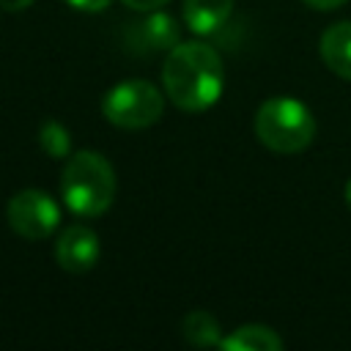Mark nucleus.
I'll list each match as a JSON object with an SVG mask.
<instances>
[{
  "instance_id": "nucleus-11",
  "label": "nucleus",
  "mask_w": 351,
  "mask_h": 351,
  "mask_svg": "<svg viewBox=\"0 0 351 351\" xmlns=\"http://www.w3.org/2000/svg\"><path fill=\"white\" fill-rule=\"evenodd\" d=\"M184 340L195 348H211V346H219L222 343V329H219V321L206 313V310H192L186 313L184 324Z\"/></svg>"
},
{
  "instance_id": "nucleus-10",
  "label": "nucleus",
  "mask_w": 351,
  "mask_h": 351,
  "mask_svg": "<svg viewBox=\"0 0 351 351\" xmlns=\"http://www.w3.org/2000/svg\"><path fill=\"white\" fill-rule=\"evenodd\" d=\"M282 337L263 324H244L219 343L222 351H282Z\"/></svg>"
},
{
  "instance_id": "nucleus-12",
  "label": "nucleus",
  "mask_w": 351,
  "mask_h": 351,
  "mask_svg": "<svg viewBox=\"0 0 351 351\" xmlns=\"http://www.w3.org/2000/svg\"><path fill=\"white\" fill-rule=\"evenodd\" d=\"M38 145L44 148L47 156L63 159V156L71 154V134L60 121H47L38 129Z\"/></svg>"
},
{
  "instance_id": "nucleus-9",
  "label": "nucleus",
  "mask_w": 351,
  "mask_h": 351,
  "mask_svg": "<svg viewBox=\"0 0 351 351\" xmlns=\"http://www.w3.org/2000/svg\"><path fill=\"white\" fill-rule=\"evenodd\" d=\"M233 14V0H184V22L192 33L208 36Z\"/></svg>"
},
{
  "instance_id": "nucleus-2",
  "label": "nucleus",
  "mask_w": 351,
  "mask_h": 351,
  "mask_svg": "<svg viewBox=\"0 0 351 351\" xmlns=\"http://www.w3.org/2000/svg\"><path fill=\"white\" fill-rule=\"evenodd\" d=\"M115 170L99 151H74L60 173V197L74 217H101L115 200Z\"/></svg>"
},
{
  "instance_id": "nucleus-15",
  "label": "nucleus",
  "mask_w": 351,
  "mask_h": 351,
  "mask_svg": "<svg viewBox=\"0 0 351 351\" xmlns=\"http://www.w3.org/2000/svg\"><path fill=\"white\" fill-rule=\"evenodd\" d=\"M302 3L310 5V8H315V11H332V8H340L348 0H302Z\"/></svg>"
},
{
  "instance_id": "nucleus-14",
  "label": "nucleus",
  "mask_w": 351,
  "mask_h": 351,
  "mask_svg": "<svg viewBox=\"0 0 351 351\" xmlns=\"http://www.w3.org/2000/svg\"><path fill=\"white\" fill-rule=\"evenodd\" d=\"M123 5H129V8H134V11H143V14H148V11H156V8H165L170 0H121Z\"/></svg>"
},
{
  "instance_id": "nucleus-16",
  "label": "nucleus",
  "mask_w": 351,
  "mask_h": 351,
  "mask_svg": "<svg viewBox=\"0 0 351 351\" xmlns=\"http://www.w3.org/2000/svg\"><path fill=\"white\" fill-rule=\"evenodd\" d=\"M36 0H0V8L3 11H22L27 5H33Z\"/></svg>"
},
{
  "instance_id": "nucleus-4",
  "label": "nucleus",
  "mask_w": 351,
  "mask_h": 351,
  "mask_svg": "<svg viewBox=\"0 0 351 351\" xmlns=\"http://www.w3.org/2000/svg\"><path fill=\"white\" fill-rule=\"evenodd\" d=\"M101 112L118 129H148L165 112V93L148 80H123L104 93Z\"/></svg>"
},
{
  "instance_id": "nucleus-3",
  "label": "nucleus",
  "mask_w": 351,
  "mask_h": 351,
  "mask_svg": "<svg viewBox=\"0 0 351 351\" xmlns=\"http://www.w3.org/2000/svg\"><path fill=\"white\" fill-rule=\"evenodd\" d=\"M255 134L274 154H299L315 137V118L310 107L293 96L266 99L255 112Z\"/></svg>"
},
{
  "instance_id": "nucleus-17",
  "label": "nucleus",
  "mask_w": 351,
  "mask_h": 351,
  "mask_svg": "<svg viewBox=\"0 0 351 351\" xmlns=\"http://www.w3.org/2000/svg\"><path fill=\"white\" fill-rule=\"evenodd\" d=\"M346 203H348V208H351V178H348V184H346Z\"/></svg>"
},
{
  "instance_id": "nucleus-7",
  "label": "nucleus",
  "mask_w": 351,
  "mask_h": 351,
  "mask_svg": "<svg viewBox=\"0 0 351 351\" xmlns=\"http://www.w3.org/2000/svg\"><path fill=\"white\" fill-rule=\"evenodd\" d=\"M132 41L143 44V49L148 52H170L181 41V27L167 11L156 8L148 11L145 19L132 25Z\"/></svg>"
},
{
  "instance_id": "nucleus-5",
  "label": "nucleus",
  "mask_w": 351,
  "mask_h": 351,
  "mask_svg": "<svg viewBox=\"0 0 351 351\" xmlns=\"http://www.w3.org/2000/svg\"><path fill=\"white\" fill-rule=\"evenodd\" d=\"M5 219L16 236L27 241H41L49 239L60 225V206L44 189H22L8 200Z\"/></svg>"
},
{
  "instance_id": "nucleus-1",
  "label": "nucleus",
  "mask_w": 351,
  "mask_h": 351,
  "mask_svg": "<svg viewBox=\"0 0 351 351\" xmlns=\"http://www.w3.org/2000/svg\"><path fill=\"white\" fill-rule=\"evenodd\" d=\"M165 96L184 112H206L225 88V63L206 41L176 44L162 66Z\"/></svg>"
},
{
  "instance_id": "nucleus-8",
  "label": "nucleus",
  "mask_w": 351,
  "mask_h": 351,
  "mask_svg": "<svg viewBox=\"0 0 351 351\" xmlns=\"http://www.w3.org/2000/svg\"><path fill=\"white\" fill-rule=\"evenodd\" d=\"M321 60L326 69L343 80H351V19L335 22L321 33L318 41Z\"/></svg>"
},
{
  "instance_id": "nucleus-13",
  "label": "nucleus",
  "mask_w": 351,
  "mask_h": 351,
  "mask_svg": "<svg viewBox=\"0 0 351 351\" xmlns=\"http://www.w3.org/2000/svg\"><path fill=\"white\" fill-rule=\"evenodd\" d=\"M69 8H77V11H82V14H99V11H104L112 0H63Z\"/></svg>"
},
{
  "instance_id": "nucleus-6",
  "label": "nucleus",
  "mask_w": 351,
  "mask_h": 351,
  "mask_svg": "<svg viewBox=\"0 0 351 351\" xmlns=\"http://www.w3.org/2000/svg\"><path fill=\"white\" fill-rule=\"evenodd\" d=\"M101 255V244H99V233L88 225H69L60 230V236L55 239V261L63 271L71 274H85L96 266Z\"/></svg>"
}]
</instances>
